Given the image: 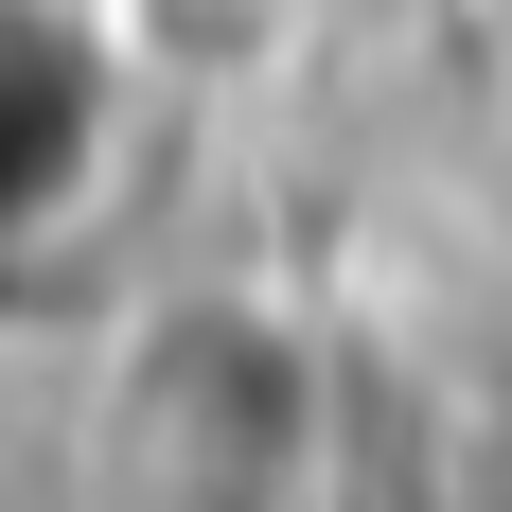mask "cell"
Returning <instances> with one entry per match:
<instances>
[{
    "mask_svg": "<svg viewBox=\"0 0 512 512\" xmlns=\"http://www.w3.org/2000/svg\"><path fill=\"white\" fill-rule=\"evenodd\" d=\"M142 177V71L89 0H0V283L71 265Z\"/></svg>",
    "mask_w": 512,
    "mask_h": 512,
    "instance_id": "1",
    "label": "cell"
},
{
    "mask_svg": "<svg viewBox=\"0 0 512 512\" xmlns=\"http://www.w3.org/2000/svg\"><path fill=\"white\" fill-rule=\"evenodd\" d=\"M124 442H142V477L248 495V477L301 460V354H283L265 318H230V301H177L142 336V371H124Z\"/></svg>",
    "mask_w": 512,
    "mask_h": 512,
    "instance_id": "2",
    "label": "cell"
}]
</instances>
